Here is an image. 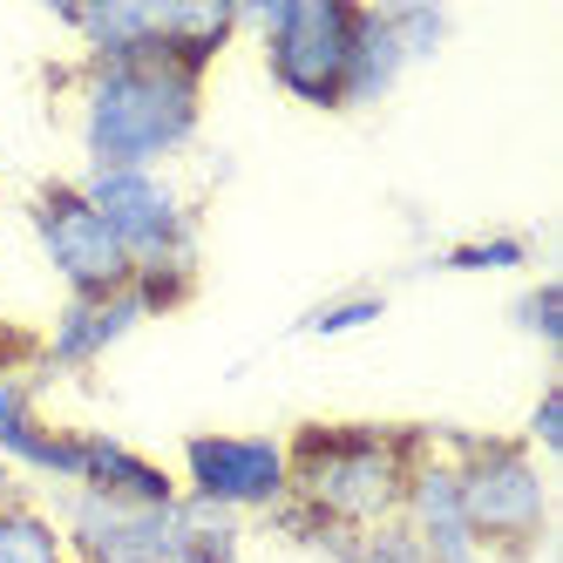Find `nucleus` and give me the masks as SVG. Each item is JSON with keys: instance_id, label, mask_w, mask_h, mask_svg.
<instances>
[{"instance_id": "1", "label": "nucleus", "mask_w": 563, "mask_h": 563, "mask_svg": "<svg viewBox=\"0 0 563 563\" xmlns=\"http://www.w3.org/2000/svg\"><path fill=\"white\" fill-rule=\"evenodd\" d=\"M68 115L82 170H170L205 136V75L177 62H75Z\"/></svg>"}, {"instance_id": "2", "label": "nucleus", "mask_w": 563, "mask_h": 563, "mask_svg": "<svg viewBox=\"0 0 563 563\" xmlns=\"http://www.w3.org/2000/svg\"><path fill=\"white\" fill-rule=\"evenodd\" d=\"M421 455H428V428L415 421H306L286 434V462H292L286 503L346 537L394 530Z\"/></svg>"}, {"instance_id": "3", "label": "nucleus", "mask_w": 563, "mask_h": 563, "mask_svg": "<svg viewBox=\"0 0 563 563\" xmlns=\"http://www.w3.org/2000/svg\"><path fill=\"white\" fill-rule=\"evenodd\" d=\"M428 441L455 468V496L468 516V537L482 563H537L550 550V468L516 434H468V428H428Z\"/></svg>"}, {"instance_id": "4", "label": "nucleus", "mask_w": 563, "mask_h": 563, "mask_svg": "<svg viewBox=\"0 0 563 563\" xmlns=\"http://www.w3.org/2000/svg\"><path fill=\"white\" fill-rule=\"evenodd\" d=\"M353 14L360 0H252V8H238V34H258V55L278 96L319 115H340Z\"/></svg>"}, {"instance_id": "5", "label": "nucleus", "mask_w": 563, "mask_h": 563, "mask_svg": "<svg viewBox=\"0 0 563 563\" xmlns=\"http://www.w3.org/2000/svg\"><path fill=\"white\" fill-rule=\"evenodd\" d=\"M89 205L123 238L136 272H197L205 265V224H197V197L170 170H82ZM130 272V278H136Z\"/></svg>"}, {"instance_id": "6", "label": "nucleus", "mask_w": 563, "mask_h": 563, "mask_svg": "<svg viewBox=\"0 0 563 563\" xmlns=\"http://www.w3.org/2000/svg\"><path fill=\"white\" fill-rule=\"evenodd\" d=\"M27 238L42 265L62 278V299H109L130 292V252L109 231V218L89 205V190L75 177H48L27 190Z\"/></svg>"}, {"instance_id": "7", "label": "nucleus", "mask_w": 563, "mask_h": 563, "mask_svg": "<svg viewBox=\"0 0 563 563\" xmlns=\"http://www.w3.org/2000/svg\"><path fill=\"white\" fill-rule=\"evenodd\" d=\"M177 489L205 509H224L238 522L272 516L292 496V462H286V434H252V428H205L184 434L177 455Z\"/></svg>"}, {"instance_id": "8", "label": "nucleus", "mask_w": 563, "mask_h": 563, "mask_svg": "<svg viewBox=\"0 0 563 563\" xmlns=\"http://www.w3.org/2000/svg\"><path fill=\"white\" fill-rule=\"evenodd\" d=\"M55 522H62L68 563H184V496L136 509V503L62 489Z\"/></svg>"}, {"instance_id": "9", "label": "nucleus", "mask_w": 563, "mask_h": 563, "mask_svg": "<svg viewBox=\"0 0 563 563\" xmlns=\"http://www.w3.org/2000/svg\"><path fill=\"white\" fill-rule=\"evenodd\" d=\"M0 462L21 482H48V489H75V462H82V428L48 415V380L14 374L0 380Z\"/></svg>"}, {"instance_id": "10", "label": "nucleus", "mask_w": 563, "mask_h": 563, "mask_svg": "<svg viewBox=\"0 0 563 563\" xmlns=\"http://www.w3.org/2000/svg\"><path fill=\"white\" fill-rule=\"evenodd\" d=\"M136 327H150V319H143V306H136L130 292H109V299H62L55 319L42 327V360H34V374H42L48 387H55V380H82V374H96Z\"/></svg>"}, {"instance_id": "11", "label": "nucleus", "mask_w": 563, "mask_h": 563, "mask_svg": "<svg viewBox=\"0 0 563 563\" xmlns=\"http://www.w3.org/2000/svg\"><path fill=\"white\" fill-rule=\"evenodd\" d=\"M394 530L415 543L421 563H482V550L468 537V516H462V496H455V468H449V455H441L434 441L408 475V496H400Z\"/></svg>"}, {"instance_id": "12", "label": "nucleus", "mask_w": 563, "mask_h": 563, "mask_svg": "<svg viewBox=\"0 0 563 563\" xmlns=\"http://www.w3.org/2000/svg\"><path fill=\"white\" fill-rule=\"evenodd\" d=\"M55 27L82 48V62H170V0H82V8H55Z\"/></svg>"}, {"instance_id": "13", "label": "nucleus", "mask_w": 563, "mask_h": 563, "mask_svg": "<svg viewBox=\"0 0 563 563\" xmlns=\"http://www.w3.org/2000/svg\"><path fill=\"white\" fill-rule=\"evenodd\" d=\"M75 489L82 496H109V503H136V509H156V503H177V468L143 455L136 441L123 434H102V428H82V462H75Z\"/></svg>"}, {"instance_id": "14", "label": "nucleus", "mask_w": 563, "mask_h": 563, "mask_svg": "<svg viewBox=\"0 0 563 563\" xmlns=\"http://www.w3.org/2000/svg\"><path fill=\"white\" fill-rule=\"evenodd\" d=\"M400 82H408V55L394 42L387 0H360L353 14V48H346V96L340 109H380Z\"/></svg>"}, {"instance_id": "15", "label": "nucleus", "mask_w": 563, "mask_h": 563, "mask_svg": "<svg viewBox=\"0 0 563 563\" xmlns=\"http://www.w3.org/2000/svg\"><path fill=\"white\" fill-rule=\"evenodd\" d=\"M537 265V238L530 231H468V238H449L441 252L421 258V272H468V278H516Z\"/></svg>"}, {"instance_id": "16", "label": "nucleus", "mask_w": 563, "mask_h": 563, "mask_svg": "<svg viewBox=\"0 0 563 563\" xmlns=\"http://www.w3.org/2000/svg\"><path fill=\"white\" fill-rule=\"evenodd\" d=\"M387 319V292L380 286H340L327 299H312L299 312V340H353Z\"/></svg>"}, {"instance_id": "17", "label": "nucleus", "mask_w": 563, "mask_h": 563, "mask_svg": "<svg viewBox=\"0 0 563 563\" xmlns=\"http://www.w3.org/2000/svg\"><path fill=\"white\" fill-rule=\"evenodd\" d=\"M0 563H68L62 522L48 503L21 496L14 509H0Z\"/></svg>"}, {"instance_id": "18", "label": "nucleus", "mask_w": 563, "mask_h": 563, "mask_svg": "<svg viewBox=\"0 0 563 563\" xmlns=\"http://www.w3.org/2000/svg\"><path fill=\"white\" fill-rule=\"evenodd\" d=\"M387 21H394V42H400V55H408V68L434 62L455 42V14L434 8V0H387Z\"/></svg>"}, {"instance_id": "19", "label": "nucleus", "mask_w": 563, "mask_h": 563, "mask_svg": "<svg viewBox=\"0 0 563 563\" xmlns=\"http://www.w3.org/2000/svg\"><path fill=\"white\" fill-rule=\"evenodd\" d=\"M184 563H245V522L184 496Z\"/></svg>"}, {"instance_id": "20", "label": "nucleus", "mask_w": 563, "mask_h": 563, "mask_svg": "<svg viewBox=\"0 0 563 563\" xmlns=\"http://www.w3.org/2000/svg\"><path fill=\"white\" fill-rule=\"evenodd\" d=\"M509 327L522 340H537L543 353L563 346V286H556V278H530V286L509 292Z\"/></svg>"}, {"instance_id": "21", "label": "nucleus", "mask_w": 563, "mask_h": 563, "mask_svg": "<svg viewBox=\"0 0 563 563\" xmlns=\"http://www.w3.org/2000/svg\"><path fill=\"white\" fill-rule=\"evenodd\" d=\"M522 449L537 462H556L563 455V380H543V394L530 400V421H522Z\"/></svg>"}, {"instance_id": "22", "label": "nucleus", "mask_w": 563, "mask_h": 563, "mask_svg": "<svg viewBox=\"0 0 563 563\" xmlns=\"http://www.w3.org/2000/svg\"><path fill=\"white\" fill-rule=\"evenodd\" d=\"M34 360H42V333L21 327V319H0V380L34 374Z\"/></svg>"}, {"instance_id": "23", "label": "nucleus", "mask_w": 563, "mask_h": 563, "mask_svg": "<svg viewBox=\"0 0 563 563\" xmlns=\"http://www.w3.org/2000/svg\"><path fill=\"white\" fill-rule=\"evenodd\" d=\"M353 563H421V556H415V543L400 530H374V537H360Z\"/></svg>"}, {"instance_id": "24", "label": "nucleus", "mask_w": 563, "mask_h": 563, "mask_svg": "<svg viewBox=\"0 0 563 563\" xmlns=\"http://www.w3.org/2000/svg\"><path fill=\"white\" fill-rule=\"evenodd\" d=\"M21 496H27V489H21V475H14L8 462H0V509H14Z\"/></svg>"}]
</instances>
